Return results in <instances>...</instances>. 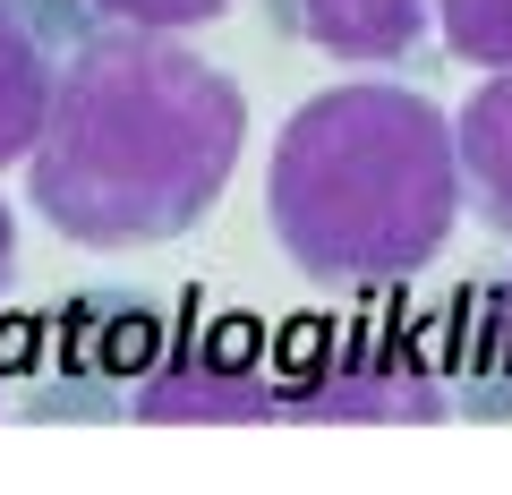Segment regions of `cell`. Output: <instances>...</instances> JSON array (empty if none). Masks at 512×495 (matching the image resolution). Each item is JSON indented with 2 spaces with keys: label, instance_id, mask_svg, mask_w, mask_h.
<instances>
[{
  "label": "cell",
  "instance_id": "1",
  "mask_svg": "<svg viewBox=\"0 0 512 495\" xmlns=\"http://www.w3.org/2000/svg\"><path fill=\"white\" fill-rule=\"evenodd\" d=\"M248 154V94L180 35L111 26L52 69V111L26 154L35 214L77 248H154L214 214Z\"/></svg>",
  "mask_w": 512,
  "mask_h": 495
},
{
  "label": "cell",
  "instance_id": "2",
  "mask_svg": "<svg viewBox=\"0 0 512 495\" xmlns=\"http://www.w3.org/2000/svg\"><path fill=\"white\" fill-rule=\"evenodd\" d=\"M453 214V120L384 77L308 94L265 154V231L308 282H402L453 239Z\"/></svg>",
  "mask_w": 512,
  "mask_h": 495
},
{
  "label": "cell",
  "instance_id": "3",
  "mask_svg": "<svg viewBox=\"0 0 512 495\" xmlns=\"http://www.w3.org/2000/svg\"><path fill=\"white\" fill-rule=\"evenodd\" d=\"M282 419H325V427H436L444 376L402 350H325L299 376H282Z\"/></svg>",
  "mask_w": 512,
  "mask_h": 495
},
{
  "label": "cell",
  "instance_id": "4",
  "mask_svg": "<svg viewBox=\"0 0 512 495\" xmlns=\"http://www.w3.org/2000/svg\"><path fill=\"white\" fill-rule=\"evenodd\" d=\"M128 410L137 419H180V427H265V419H282V393L222 359H163V367H146Z\"/></svg>",
  "mask_w": 512,
  "mask_h": 495
},
{
  "label": "cell",
  "instance_id": "5",
  "mask_svg": "<svg viewBox=\"0 0 512 495\" xmlns=\"http://www.w3.org/2000/svg\"><path fill=\"white\" fill-rule=\"evenodd\" d=\"M453 154H461V197L512 231V69H487V86L453 111Z\"/></svg>",
  "mask_w": 512,
  "mask_h": 495
},
{
  "label": "cell",
  "instance_id": "6",
  "mask_svg": "<svg viewBox=\"0 0 512 495\" xmlns=\"http://www.w3.org/2000/svg\"><path fill=\"white\" fill-rule=\"evenodd\" d=\"M299 35L333 60H402L427 35V0H299Z\"/></svg>",
  "mask_w": 512,
  "mask_h": 495
},
{
  "label": "cell",
  "instance_id": "7",
  "mask_svg": "<svg viewBox=\"0 0 512 495\" xmlns=\"http://www.w3.org/2000/svg\"><path fill=\"white\" fill-rule=\"evenodd\" d=\"M43 111H52V52L18 0H0V171L35 154Z\"/></svg>",
  "mask_w": 512,
  "mask_h": 495
},
{
  "label": "cell",
  "instance_id": "8",
  "mask_svg": "<svg viewBox=\"0 0 512 495\" xmlns=\"http://www.w3.org/2000/svg\"><path fill=\"white\" fill-rule=\"evenodd\" d=\"M436 26L453 43V60L512 69V0H436Z\"/></svg>",
  "mask_w": 512,
  "mask_h": 495
},
{
  "label": "cell",
  "instance_id": "9",
  "mask_svg": "<svg viewBox=\"0 0 512 495\" xmlns=\"http://www.w3.org/2000/svg\"><path fill=\"white\" fill-rule=\"evenodd\" d=\"M86 9H103L111 26H146V35H197V26L231 18L239 0H86Z\"/></svg>",
  "mask_w": 512,
  "mask_h": 495
},
{
  "label": "cell",
  "instance_id": "10",
  "mask_svg": "<svg viewBox=\"0 0 512 495\" xmlns=\"http://www.w3.org/2000/svg\"><path fill=\"white\" fill-rule=\"evenodd\" d=\"M487 367L512 385V274L487 291Z\"/></svg>",
  "mask_w": 512,
  "mask_h": 495
},
{
  "label": "cell",
  "instance_id": "11",
  "mask_svg": "<svg viewBox=\"0 0 512 495\" xmlns=\"http://www.w3.org/2000/svg\"><path fill=\"white\" fill-rule=\"evenodd\" d=\"M9 274H18V214H9V197H0V291H9Z\"/></svg>",
  "mask_w": 512,
  "mask_h": 495
}]
</instances>
